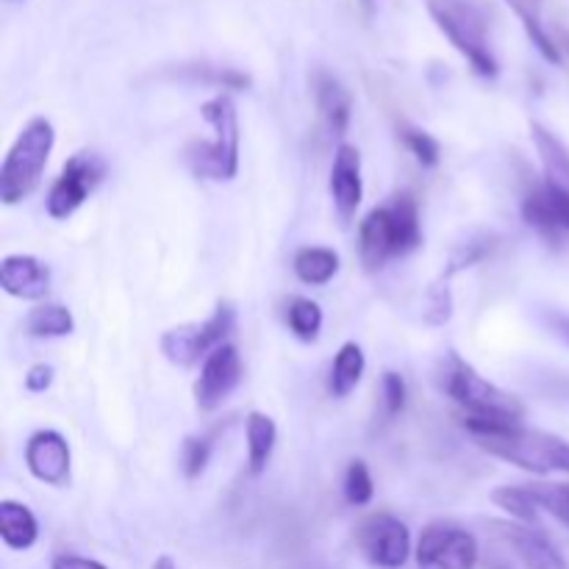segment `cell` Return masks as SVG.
I'll return each mask as SVG.
<instances>
[{"label":"cell","instance_id":"6da1fadb","mask_svg":"<svg viewBox=\"0 0 569 569\" xmlns=\"http://www.w3.org/2000/svg\"><path fill=\"white\" fill-rule=\"evenodd\" d=\"M461 426L476 439L478 448L495 459H503L537 476H550V472L569 476V442L556 433L533 431L522 422H498L483 417H465Z\"/></svg>","mask_w":569,"mask_h":569},{"label":"cell","instance_id":"7a4b0ae2","mask_svg":"<svg viewBox=\"0 0 569 569\" xmlns=\"http://www.w3.org/2000/svg\"><path fill=\"white\" fill-rule=\"evenodd\" d=\"M422 228L420 211L411 194H395L389 203L378 206L367 214L359 228L361 264L370 272L387 267L392 259L409 256L420 248Z\"/></svg>","mask_w":569,"mask_h":569},{"label":"cell","instance_id":"3957f363","mask_svg":"<svg viewBox=\"0 0 569 569\" xmlns=\"http://www.w3.org/2000/svg\"><path fill=\"white\" fill-rule=\"evenodd\" d=\"M439 383H442L445 395L467 411V417H483V420L498 422H522V417H526V409L515 395L503 392L492 381H487L476 367L467 365L453 350L445 356Z\"/></svg>","mask_w":569,"mask_h":569},{"label":"cell","instance_id":"277c9868","mask_svg":"<svg viewBox=\"0 0 569 569\" xmlns=\"http://www.w3.org/2000/svg\"><path fill=\"white\" fill-rule=\"evenodd\" d=\"M203 120L214 128L211 142L187 148V164L203 181H233L239 172V114L231 94H217L200 106Z\"/></svg>","mask_w":569,"mask_h":569},{"label":"cell","instance_id":"5b68a950","mask_svg":"<svg viewBox=\"0 0 569 569\" xmlns=\"http://www.w3.org/2000/svg\"><path fill=\"white\" fill-rule=\"evenodd\" d=\"M53 142L56 131L48 117H33L26 122L0 167V200L6 206L20 203L28 194H33V189L42 181L44 167H48Z\"/></svg>","mask_w":569,"mask_h":569},{"label":"cell","instance_id":"8992f818","mask_svg":"<svg viewBox=\"0 0 569 569\" xmlns=\"http://www.w3.org/2000/svg\"><path fill=\"white\" fill-rule=\"evenodd\" d=\"M428 11H431L439 31L470 61L478 76H498L500 67L492 53V44H489L487 17L472 0H428Z\"/></svg>","mask_w":569,"mask_h":569},{"label":"cell","instance_id":"52a82bcc","mask_svg":"<svg viewBox=\"0 0 569 569\" xmlns=\"http://www.w3.org/2000/svg\"><path fill=\"white\" fill-rule=\"evenodd\" d=\"M233 328H237V309L231 303H220L206 322H194V326H181L167 331L161 337V353H164V359L170 365L192 367L200 359H206L211 350L226 345Z\"/></svg>","mask_w":569,"mask_h":569},{"label":"cell","instance_id":"ba28073f","mask_svg":"<svg viewBox=\"0 0 569 569\" xmlns=\"http://www.w3.org/2000/svg\"><path fill=\"white\" fill-rule=\"evenodd\" d=\"M478 542L470 531L453 522H431L422 528L417 542L420 569H476Z\"/></svg>","mask_w":569,"mask_h":569},{"label":"cell","instance_id":"9c48e42d","mask_svg":"<svg viewBox=\"0 0 569 569\" xmlns=\"http://www.w3.org/2000/svg\"><path fill=\"white\" fill-rule=\"evenodd\" d=\"M106 176V164L94 153H76L61 167L59 178L48 192V214L53 220H67L83 206V200L94 192Z\"/></svg>","mask_w":569,"mask_h":569},{"label":"cell","instance_id":"30bf717a","mask_svg":"<svg viewBox=\"0 0 569 569\" xmlns=\"http://www.w3.org/2000/svg\"><path fill=\"white\" fill-rule=\"evenodd\" d=\"M356 545L372 567L381 569H400L411 556V533L406 522L392 515H383V511L359 522Z\"/></svg>","mask_w":569,"mask_h":569},{"label":"cell","instance_id":"8fae6325","mask_svg":"<svg viewBox=\"0 0 569 569\" xmlns=\"http://www.w3.org/2000/svg\"><path fill=\"white\" fill-rule=\"evenodd\" d=\"M242 381V359L233 345H220L211 350L200 365V376L194 381V403L200 411H214Z\"/></svg>","mask_w":569,"mask_h":569},{"label":"cell","instance_id":"7c38bea8","mask_svg":"<svg viewBox=\"0 0 569 569\" xmlns=\"http://www.w3.org/2000/svg\"><path fill=\"white\" fill-rule=\"evenodd\" d=\"M492 528L500 542L520 559V565L526 569H569L559 548L539 528L526 526V522L522 526H517V522H492Z\"/></svg>","mask_w":569,"mask_h":569},{"label":"cell","instance_id":"4fadbf2b","mask_svg":"<svg viewBox=\"0 0 569 569\" xmlns=\"http://www.w3.org/2000/svg\"><path fill=\"white\" fill-rule=\"evenodd\" d=\"M70 445L59 431H37L26 445V465L37 481L67 487L70 481Z\"/></svg>","mask_w":569,"mask_h":569},{"label":"cell","instance_id":"5bb4252c","mask_svg":"<svg viewBox=\"0 0 569 569\" xmlns=\"http://www.w3.org/2000/svg\"><path fill=\"white\" fill-rule=\"evenodd\" d=\"M522 220L548 237L569 233V192L545 178L522 200Z\"/></svg>","mask_w":569,"mask_h":569},{"label":"cell","instance_id":"9a60e30c","mask_svg":"<svg viewBox=\"0 0 569 569\" xmlns=\"http://www.w3.org/2000/svg\"><path fill=\"white\" fill-rule=\"evenodd\" d=\"M331 198L333 209L345 222L353 220L365 198V183H361V153L353 144L342 142L333 153L331 164Z\"/></svg>","mask_w":569,"mask_h":569},{"label":"cell","instance_id":"2e32d148","mask_svg":"<svg viewBox=\"0 0 569 569\" xmlns=\"http://www.w3.org/2000/svg\"><path fill=\"white\" fill-rule=\"evenodd\" d=\"M0 287L11 298L42 300L50 289V270L37 256L14 253L0 261Z\"/></svg>","mask_w":569,"mask_h":569},{"label":"cell","instance_id":"e0dca14e","mask_svg":"<svg viewBox=\"0 0 569 569\" xmlns=\"http://www.w3.org/2000/svg\"><path fill=\"white\" fill-rule=\"evenodd\" d=\"M315 98L317 111H320V120L326 122L328 133L342 137L350 126V114H353V98H350L348 89L333 76L320 72L315 81Z\"/></svg>","mask_w":569,"mask_h":569},{"label":"cell","instance_id":"ac0fdd59","mask_svg":"<svg viewBox=\"0 0 569 569\" xmlns=\"http://www.w3.org/2000/svg\"><path fill=\"white\" fill-rule=\"evenodd\" d=\"M0 537L11 550H28L39 539V522L28 506L3 500L0 503Z\"/></svg>","mask_w":569,"mask_h":569},{"label":"cell","instance_id":"d6986e66","mask_svg":"<svg viewBox=\"0 0 569 569\" xmlns=\"http://www.w3.org/2000/svg\"><path fill=\"white\" fill-rule=\"evenodd\" d=\"M531 137H533V144H537V150H539V159H542V164H545V176H548V181L569 192V148L567 144L561 142L553 131H548L545 126H539V122H533L531 126Z\"/></svg>","mask_w":569,"mask_h":569},{"label":"cell","instance_id":"ffe728a7","mask_svg":"<svg viewBox=\"0 0 569 569\" xmlns=\"http://www.w3.org/2000/svg\"><path fill=\"white\" fill-rule=\"evenodd\" d=\"M278 442V428L272 417L261 415V411H250L248 415V465L253 476H261L272 459V450Z\"/></svg>","mask_w":569,"mask_h":569},{"label":"cell","instance_id":"44dd1931","mask_svg":"<svg viewBox=\"0 0 569 569\" xmlns=\"http://www.w3.org/2000/svg\"><path fill=\"white\" fill-rule=\"evenodd\" d=\"M365 367H367V361H365V353H361L359 345L345 342L342 348H339L337 359H333L331 381H328L333 398H348V395L359 387L361 376H365Z\"/></svg>","mask_w":569,"mask_h":569},{"label":"cell","instance_id":"7402d4cb","mask_svg":"<svg viewBox=\"0 0 569 569\" xmlns=\"http://www.w3.org/2000/svg\"><path fill=\"white\" fill-rule=\"evenodd\" d=\"M339 272V256L331 248H303L295 256V276L309 287H326Z\"/></svg>","mask_w":569,"mask_h":569},{"label":"cell","instance_id":"603a6c76","mask_svg":"<svg viewBox=\"0 0 569 569\" xmlns=\"http://www.w3.org/2000/svg\"><path fill=\"white\" fill-rule=\"evenodd\" d=\"M72 331H76V320H72L70 309H64V306L44 303L28 311L26 317V333L37 339L70 337Z\"/></svg>","mask_w":569,"mask_h":569},{"label":"cell","instance_id":"cb8c5ba5","mask_svg":"<svg viewBox=\"0 0 569 569\" xmlns=\"http://www.w3.org/2000/svg\"><path fill=\"white\" fill-rule=\"evenodd\" d=\"M506 3H509L511 9H515V14L522 20V26H526L531 42L539 48V53L548 61H553V64H559V48H556V42L550 39V33L545 31L542 26V0H506Z\"/></svg>","mask_w":569,"mask_h":569},{"label":"cell","instance_id":"d4e9b609","mask_svg":"<svg viewBox=\"0 0 569 569\" xmlns=\"http://www.w3.org/2000/svg\"><path fill=\"white\" fill-rule=\"evenodd\" d=\"M492 500L500 506L503 511H509L515 520L526 522V526H531V522L539 520V503H537V492H533V487H522V483H515V487H500L492 492Z\"/></svg>","mask_w":569,"mask_h":569},{"label":"cell","instance_id":"484cf974","mask_svg":"<svg viewBox=\"0 0 569 569\" xmlns=\"http://www.w3.org/2000/svg\"><path fill=\"white\" fill-rule=\"evenodd\" d=\"M289 331L303 342H315L322 331V309L309 298H292L287 303Z\"/></svg>","mask_w":569,"mask_h":569},{"label":"cell","instance_id":"4316f807","mask_svg":"<svg viewBox=\"0 0 569 569\" xmlns=\"http://www.w3.org/2000/svg\"><path fill=\"white\" fill-rule=\"evenodd\" d=\"M398 133H400V139H403L406 150H409V153L415 156L422 167L439 164V159H442V148H439V142L431 137V133L422 131V128H417V126H409V122H400Z\"/></svg>","mask_w":569,"mask_h":569},{"label":"cell","instance_id":"83f0119b","mask_svg":"<svg viewBox=\"0 0 569 569\" xmlns=\"http://www.w3.org/2000/svg\"><path fill=\"white\" fill-rule=\"evenodd\" d=\"M376 495V483H372L370 467L361 459L350 461L348 472H345V500L350 506H367Z\"/></svg>","mask_w":569,"mask_h":569},{"label":"cell","instance_id":"f1b7e54d","mask_svg":"<svg viewBox=\"0 0 569 569\" xmlns=\"http://www.w3.org/2000/svg\"><path fill=\"white\" fill-rule=\"evenodd\" d=\"M537 492L539 511H548L550 517L569 528V483H545V487H533Z\"/></svg>","mask_w":569,"mask_h":569},{"label":"cell","instance_id":"f546056e","mask_svg":"<svg viewBox=\"0 0 569 569\" xmlns=\"http://www.w3.org/2000/svg\"><path fill=\"white\" fill-rule=\"evenodd\" d=\"M381 398H383V411L387 417H398L406 409V398H409V387H406V378L400 372L387 370L381 378Z\"/></svg>","mask_w":569,"mask_h":569},{"label":"cell","instance_id":"4dcf8cb0","mask_svg":"<svg viewBox=\"0 0 569 569\" xmlns=\"http://www.w3.org/2000/svg\"><path fill=\"white\" fill-rule=\"evenodd\" d=\"M489 250H492V239H489V237L470 239V242H461L459 248L453 250V256H450L448 276H453V272L465 270V267L478 264V261H481V259H487Z\"/></svg>","mask_w":569,"mask_h":569},{"label":"cell","instance_id":"1f68e13d","mask_svg":"<svg viewBox=\"0 0 569 569\" xmlns=\"http://www.w3.org/2000/svg\"><path fill=\"white\" fill-rule=\"evenodd\" d=\"M209 461H211L209 437H192L183 442V472H187V478H198L200 472L209 467Z\"/></svg>","mask_w":569,"mask_h":569},{"label":"cell","instance_id":"d6a6232c","mask_svg":"<svg viewBox=\"0 0 569 569\" xmlns=\"http://www.w3.org/2000/svg\"><path fill=\"white\" fill-rule=\"evenodd\" d=\"M422 317H426L428 326H445V322L453 317V298H450V289L437 283V287L428 292L426 309H422Z\"/></svg>","mask_w":569,"mask_h":569},{"label":"cell","instance_id":"836d02e7","mask_svg":"<svg viewBox=\"0 0 569 569\" xmlns=\"http://www.w3.org/2000/svg\"><path fill=\"white\" fill-rule=\"evenodd\" d=\"M53 383V367L50 365H33L26 376V389L28 392H44Z\"/></svg>","mask_w":569,"mask_h":569},{"label":"cell","instance_id":"e575fe53","mask_svg":"<svg viewBox=\"0 0 569 569\" xmlns=\"http://www.w3.org/2000/svg\"><path fill=\"white\" fill-rule=\"evenodd\" d=\"M53 569H106V567L94 559H83V556H56Z\"/></svg>","mask_w":569,"mask_h":569},{"label":"cell","instance_id":"d590c367","mask_svg":"<svg viewBox=\"0 0 569 569\" xmlns=\"http://www.w3.org/2000/svg\"><path fill=\"white\" fill-rule=\"evenodd\" d=\"M550 328L556 331V337H561L569 345V317L567 315H550Z\"/></svg>","mask_w":569,"mask_h":569},{"label":"cell","instance_id":"8d00e7d4","mask_svg":"<svg viewBox=\"0 0 569 569\" xmlns=\"http://www.w3.org/2000/svg\"><path fill=\"white\" fill-rule=\"evenodd\" d=\"M153 569H178V565L172 559H167V556H161V559L153 565Z\"/></svg>","mask_w":569,"mask_h":569},{"label":"cell","instance_id":"74e56055","mask_svg":"<svg viewBox=\"0 0 569 569\" xmlns=\"http://www.w3.org/2000/svg\"><path fill=\"white\" fill-rule=\"evenodd\" d=\"M487 569H515V567H511L509 561H503V559H489Z\"/></svg>","mask_w":569,"mask_h":569},{"label":"cell","instance_id":"f35d334b","mask_svg":"<svg viewBox=\"0 0 569 569\" xmlns=\"http://www.w3.org/2000/svg\"><path fill=\"white\" fill-rule=\"evenodd\" d=\"M361 9H365L367 17H372V11H376V0H359Z\"/></svg>","mask_w":569,"mask_h":569},{"label":"cell","instance_id":"ab89813d","mask_svg":"<svg viewBox=\"0 0 569 569\" xmlns=\"http://www.w3.org/2000/svg\"><path fill=\"white\" fill-rule=\"evenodd\" d=\"M565 48H567V53H569V33H565Z\"/></svg>","mask_w":569,"mask_h":569},{"label":"cell","instance_id":"60d3db41","mask_svg":"<svg viewBox=\"0 0 569 569\" xmlns=\"http://www.w3.org/2000/svg\"><path fill=\"white\" fill-rule=\"evenodd\" d=\"M9 3H22V0H9Z\"/></svg>","mask_w":569,"mask_h":569}]
</instances>
